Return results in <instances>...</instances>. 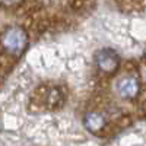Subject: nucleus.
Returning a JSON list of instances; mask_svg holds the SVG:
<instances>
[{
	"instance_id": "nucleus-3",
	"label": "nucleus",
	"mask_w": 146,
	"mask_h": 146,
	"mask_svg": "<svg viewBox=\"0 0 146 146\" xmlns=\"http://www.w3.org/2000/svg\"><path fill=\"white\" fill-rule=\"evenodd\" d=\"M139 80L136 78H131V76H127V78H123L118 85H117V91L118 94L123 96L126 100H131L139 94Z\"/></svg>"
},
{
	"instance_id": "nucleus-2",
	"label": "nucleus",
	"mask_w": 146,
	"mask_h": 146,
	"mask_svg": "<svg viewBox=\"0 0 146 146\" xmlns=\"http://www.w3.org/2000/svg\"><path fill=\"white\" fill-rule=\"evenodd\" d=\"M95 63L98 66V69H101L102 72L113 73L118 69L120 57L111 48H102V50H100L95 54Z\"/></svg>"
},
{
	"instance_id": "nucleus-4",
	"label": "nucleus",
	"mask_w": 146,
	"mask_h": 146,
	"mask_svg": "<svg viewBox=\"0 0 146 146\" xmlns=\"http://www.w3.org/2000/svg\"><path fill=\"white\" fill-rule=\"evenodd\" d=\"M83 124L91 131H98L105 126V118H104V115H101L98 113H89L85 115Z\"/></svg>"
},
{
	"instance_id": "nucleus-1",
	"label": "nucleus",
	"mask_w": 146,
	"mask_h": 146,
	"mask_svg": "<svg viewBox=\"0 0 146 146\" xmlns=\"http://www.w3.org/2000/svg\"><path fill=\"white\" fill-rule=\"evenodd\" d=\"M27 44H28V36H27L25 31L18 27L10 28L3 35V45L10 54L18 56V54L23 53V50L27 48Z\"/></svg>"
},
{
	"instance_id": "nucleus-5",
	"label": "nucleus",
	"mask_w": 146,
	"mask_h": 146,
	"mask_svg": "<svg viewBox=\"0 0 146 146\" xmlns=\"http://www.w3.org/2000/svg\"><path fill=\"white\" fill-rule=\"evenodd\" d=\"M145 56H146V51H145Z\"/></svg>"
}]
</instances>
